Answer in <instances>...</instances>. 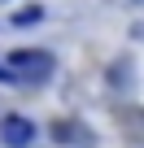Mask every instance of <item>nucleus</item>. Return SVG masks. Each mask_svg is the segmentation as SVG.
I'll list each match as a JSON object with an SVG mask.
<instances>
[{
    "instance_id": "1",
    "label": "nucleus",
    "mask_w": 144,
    "mask_h": 148,
    "mask_svg": "<svg viewBox=\"0 0 144 148\" xmlns=\"http://www.w3.org/2000/svg\"><path fill=\"white\" fill-rule=\"evenodd\" d=\"M5 65L13 70L18 83H48L52 79V52H44V48H13V52H5Z\"/></svg>"
},
{
    "instance_id": "2",
    "label": "nucleus",
    "mask_w": 144,
    "mask_h": 148,
    "mask_svg": "<svg viewBox=\"0 0 144 148\" xmlns=\"http://www.w3.org/2000/svg\"><path fill=\"white\" fill-rule=\"evenodd\" d=\"M0 139H5V148H31V139H35V122L22 118V113H9L5 122H0Z\"/></svg>"
},
{
    "instance_id": "3",
    "label": "nucleus",
    "mask_w": 144,
    "mask_h": 148,
    "mask_svg": "<svg viewBox=\"0 0 144 148\" xmlns=\"http://www.w3.org/2000/svg\"><path fill=\"white\" fill-rule=\"evenodd\" d=\"M52 139H57V144H74V148H92V144H96V135L83 131L79 122H57V126H52Z\"/></svg>"
},
{
    "instance_id": "4",
    "label": "nucleus",
    "mask_w": 144,
    "mask_h": 148,
    "mask_svg": "<svg viewBox=\"0 0 144 148\" xmlns=\"http://www.w3.org/2000/svg\"><path fill=\"white\" fill-rule=\"evenodd\" d=\"M39 22H44V5H18V9H13V18H9V26H18V31L39 26Z\"/></svg>"
},
{
    "instance_id": "5",
    "label": "nucleus",
    "mask_w": 144,
    "mask_h": 148,
    "mask_svg": "<svg viewBox=\"0 0 144 148\" xmlns=\"http://www.w3.org/2000/svg\"><path fill=\"white\" fill-rule=\"evenodd\" d=\"M0 83H18V79H13V70H9L5 61H0Z\"/></svg>"
}]
</instances>
